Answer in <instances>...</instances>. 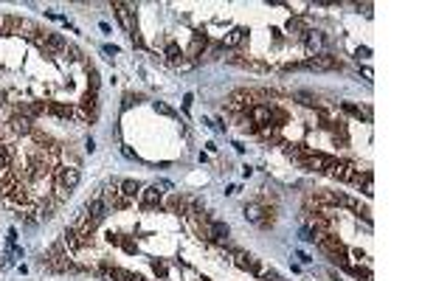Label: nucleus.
I'll list each match as a JSON object with an SVG mask.
<instances>
[{
  "instance_id": "1",
  "label": "nucleus",
  "mask_w": 422,
  "mask_h": 281,
  "mask_svg": "<svg viewBox=\"0 0 422 281\" xmlns=\"http://www.w3.org/2000/svg\"><path fill=\"white\" fill-rule=\"evenodd\" d=\"M43 267L51 270V273H70L73 261H70L68 253H65V245H62V239H59V242H54V245L45 250V256H43Z\"/></svg>"
},
{
  "instance_id": "2",
  "label": "nucleus",
  "mask_w": 422,
  "mask_h": 281,
  "mask_svg": "<svg viewBox=\"0 0 422 281\" xmlns=\"http://www.w3.org/2000/svg\"><path fill=\"white\" fill-rule=\"evenodd\" d=\"M37 48H40V51H43L45 56H62L65 51H68V40H65L62 34L43 31V37H40V43H37Z\"/></svg>"
},
{
  "instance_id": "3",
  "label": "nucleus",
  "mask_w": 422,
  "mask_h": 281,
  "mask_svg": "<svg viewBox=\"0 0 422 281\" xmlns=\"http://www.w3.org/2000/svg\"><path fill=\"white\" fill-rule=\"evenodd\" d=\"M242 216H245L248 222L259 225V228H270V225H273V211L265 208L262 202H248V205L242 208Z\"/></svg>"
},
{
  "instance_id": "4",
  "label": "nucleus",
  "mask_w": 422,
  "mask_h": 281,
  "mask_svg": "<svg viewBox=\"0 0 422 281\" xmlns=\"http://www.w3.org/2000/svg\"><path fill=\"white\" fill-rule=\"evenodd\" d=\"M341 59L332 54H315L304 62V70H341Z\"/></svg>"
},
{
  "instance_id": "5",
  "label": "nucleus",
  "mask_w": 422,
  "mask_h": 281,
  "mask_svg": "<svg viewBox=\"0 0 422 281\" xmlns=\"http://www.w3.org/2000/svg\"><path fill=\"white\" fill-rule=\"evenodd\" d=\"M54 177H57V186H62V189H68V191H73L76 186H79L82 172H79L76 166H62V163H59L57 172H54Z\"/></svg>"
},
{
  "instance_id": "6",
  "label": "nucleus",
  "mask_w": 422,
  "mask_h": 281,
  "mask_svg": "<svg viewBox=\"0 0 422 281\" xmlns=\"http://www.w3.org/2000/svg\"><path fill=\"white\" fill-rule=\"evenodd\" d=\"M6 130H9L14 138H20V135H31V132H34V124H31V118H28V115H23V112H14L12 118L6 121Z\"/></svg>"
},
{
  "instance_id": "7",
  "label": "nucleus",
  "mask_w": 422,
  "mask_h": 281,
  "mask_svg": "<svg viewBox=\"0 0 422 281\" xmlns=\"http://www.w3.org/2000/svg\"><path fill=\"white\" fill-rule=\"evenodd\" d=\"M141 208L144 211H152V208H160L163 205V191L158 189V186H147V189H141Z\"/></svg>"
},
{
  "instance_id": "8",
  "label": "nucleus",
  "mask_w": 422,
  "mask_h": 281,
  "mask_svg": "<svg viewBox=\"0 0 422 281\" xmlns=\"http://www.w3.org/2000/svg\"><path fill=\"white\" fill-rule=\"evenodd\" d=\"M225 62H231V65H237V67H245V70H253V73H267V65H265V62H259V59H248V56H242V54L225 56Z\"/></svg>"
},
{
  "instance_id": "9",
  "label": "nucleus",
  "mask_w": 422,
  "mask_h": 281,
  "mask_svg": "<svg viewBox=\"0 0 422 281\" xmlns=\"http://www.w3.org/2000/svg\"><path fill=\"white\" fill-rule=\"evenodd\" d=\"M245 112H248V118L256 124V130H262V127L270 124V104H251Z\"/></svg>"
},
{
  "instance_id": "10",
  "label": "nucleus",
  "mask_w": 422,
  "mask_h": 281,
  "mask_svg": "<svg viewBox=\"0 0 422 281\" xmlns=\"http://www.w3.org/2000/svg\"><path fill=\"white\" fill-rule=\"evenodd\" d=\"M332 160L335 157H330V155H321V152H310L301 163L310 169V172H330V166H332Z\"/></svg>"
},
{
  "instance_id": "11",
  "label": "nucleus",
  "mask_w": 422,
  "mask_h": 281,
  "mask_svg": "<svg viewBox=\"0 0 422 281\" xmlns=\"http://www.w3.org/2000/svg\"><path fill=\"white\" fill-rule=\"evenodd\" d=\"M189 202H192V197H186V194H169V200L163 202L160 208H166V211L178 214V216H186V211H189Z\"/></svg>"
},
{
  "instance_id": "12",
  "label": "nucleus",
  "mask_w": 422,
  "mask_h": 281,
  "mask_svg": "<svg viewBox=\"0 0 422 281\" xmlns=\"http://www.w3.org/2000/svg\"><path fill=\"white\" fill-rule=\"evenodd\" d=\"M330 174L338 183H352L355 177V166L352 163H346V160H332V166H330Z\"/></svg>"
},
{
  "instance_id": "13",
  "label": "nucleus",
  "mask_w": 422,
  "mask_h": 281,
  "mask_svg": "<svg viewBox=\"0 0 422 281\" xmlns=\"http://www.w3.org/2000/svg\"><path fill=\"white\" fill-rule=\"evenodd\" d=\"M85 211L90 214V216H96V219L102 222L104 216L110 214V205H107V200H104L102 194H96V197H90V200L85 202Z\"/></svg>"
},
{
  "instance_id": "14",
  "label": "nucleus",
  "mask_w": 422,
  "mask_h": 281,
  "mask_svg": "<svg viewBox=\"0 0 422 281\" xmlns=\"http://www.w3.org/2000/svg\"><path fill=\"white\" fill-rule=\"evenodd\" d=\"M17 34H20V37H25V40H28V43H40V37H43V28H40V25H37V22H31V20H23V17H20V25H17Z\"/></svg>"
},
{
  "instance_id": "15",
  "label": "nucleus",
  "mask_w": 422,
  "mask_h": 281,
  "mask_svg": "<svg viewBox=\"0 0 422 281\" xmlns=\"http://www.w3.org/2000/svg\"><path fill=\"white\" fill-rule=\"evenodd\" d=\"M205 45H208V37H205V31H200V28H197V31H194V37H192V45H189V51H186V56L197 62V59H200V54L205 51Z\"/></svg>"
},
{
  "instance_id": "16",
  "label": "nucleus",
  "mask_w": 422,
  "mask_h": 281,
  "mask_svg": "<svg viewBox=\"0 0 422 281\" xmlns=\"http://www.w3.org/2000/svg\"><path fill=\"white\" fill-rule=\"evenodd\" d=\"M304 43H307V48L312 51V54H324V48H327V37H324V31H304Z\"/></svg>"
},
{
  "instance_id": "17",
  "label": "nucleus",
  "mask_w": 422,
  "mask_h": 281,
  "mask_svg": "<svg viewBox=\"0 0 422 281\" xmlns=\"http://www.w3.org/2000/svg\"><path fill=\"white\" fill-rule=\"evenodd\" d=\"M62 245L68 247V250H82V247H88V245H85V239H82V236L70 228V225L62 231Z\"/></svg>"
},
{
  "instance_id": "18",
  "label": "nucleus",
  "mask_w": 422,
  "mask_h": 281,
  "mask_svg": "<svg viewBox=\"0 0 422 281\" xmlns=\"http://www.w3.org/2000/svg\"><path fill=\"white\" fill-rule=\"evenodd\" d=\"M141 189H144V186H141L138 180H121V183H118V191L124 194L127 200H135L138 194H141Z\"/></svg>"
},
{
  "instance_id": "19",
  "label": "nucleus",
  "mask_w": 422,
  "mask_h": 281,
  "mask_svg": "<svg viewBox=\"0 0 422 281\" xmlns=\"http://www.w3.org/2000/svg\"><path fill=\"white\" fill-rule=\"evenodd\" d=\"M341 110H343V112H349V115H355V118H366V121H372V110H369V107H357V104H349V101H343Z\"/></svg>"
},
{
  "instance_id": "20",
  "label": "nucleus",
  "mask_w": 422,
  "mask_h": 281,
  "mask_svg": "<svg viewBox=\"0 0 422 281\" xmlns=\"http://www.w3.org/2000/svg\"><path fill=\"white\" fill-rule=\"evenodd\" d=\"M242 37H245V31H242V28H231V31L222 37L220 48H234V45H240V43H242Z\"/></svg>"
},
{
  "instance_id": "21",
  "label": "nucleus",
  "mask_w": 422,
  "mask_h": 281,
  "mask_svg": "<svg viewBox=\"0 0 422 281\" xmlns=\"http://www.w3.org/2000/svg\"><path fill=\"white\" fill-rule=\"evenodd\" d=\"M48 112H51V115H59V118H73V107L59 104V101H48Z\"/></svg>"
},
{
  "instance_id": "22",
  "label": "nucleus",
  "mask_w": 422,
  "mask_h": 281,
  "mask_svg": "<svg viewBox=\"0 0 422 281\" xmlns=\"http://www.w3.org/2000/svg\"><path fill=\"white\" fill-rule=\"evenodd\" d=\"M296 99L301 101L304 107H318V99H315L312 93H304V90H298V93H296Z\"/></svg>"
},
{
  "instance_id": "23",
  "label": "nucleus",
  "mask_w": 422,
  "mask_h": 281,
  "mask_svg": "<svg viewBox=\"0 0 422 281\" xmlns=\"http://www.w3.org/2000/svg\"><path fill=\"white\" fill-rule=\"evenodd\" d=\"M248 259L251 256H248L245 250H237V247H234V264H237L240 270H248Z\"/></svg>"
},
{
  "instance_id": "24",
  "label": "nucleus",
  "mask_w": 422,
  "mask_h": 281,
  "mask_svg": "<svg viewBox=\"0 0 422 281\" xmlns=\"http://www.w3.org/2000/svg\"><path fill=\"white\" fill-rule=\"evenodd\" d=\"M163 51H166V56H169V59H172V62H178V59H180V45H178V43H166V48H163Z\"/></svg>"
},
{
  "instance_id": "25",
  "label": "nucleus",
  "mask_w": 422,
  "mask_h": 281,
  "mask_svg": "<svg viewBox=\"0 0 422 281\" xmlns=\"http://www.w3.org/2000/svg\"><path fill=\"white\" fill-rule=\"evenodd\" d=\"M152 107H155V112H160V115H169V118H178V112L172 110L169 104H163V101H155Z\"/></svg>"
},
{
  "instance_id": "26",
  "label": "nucleus",
  "mask_w": 422,
  "mask_h": 281,
  "mask_svg": "<svg viewBox=\"0 0 422 281\" xmlns=\"http://www.w3.org/2000/svg\"><path fill=\"white\" fill-rule=\"evenodd\" d=\"M175 67H178V70H192V67H197V62H194V59H183V56H180V59L175 62Z\"/></svg>"
},
{
  "instance_id": "27",
  "label": "nucleus",
  "mask_w": 422,
  "mask_h": 281,
  "mask_svg": "<svg viewBox=\"0 0 422 281\" xmlns=\"http://www.w3.org/2000/svg\"><path fill=\"white\" fill-rule=\"evenodd\" d=\"M248 270H251V273H253V276H262V273H265V270H262V264H259V259H248Z\"/></svg>"
},
{
  "instance_id": "28",
  "label": "nucleus",
  "mask_w": 422,
  "mask_h": 281,
  "mask_svg": "<svg viewBox=\"0 0 422 281\" xmlns=\"http://www.w3.org/2000/svg\"><path fill=\"white\" fill-rule=\"evenodd\" d=\"M121 247H124V253H135V250H138L135 242H133V239H127V236H121Z\"/></svg>"
},
{
  "instance_id": "29",
  "label": "nucleus",
  "mask_w": 422,
  "mask_h": 281,
  "mask_svg": "<svg viewBox=\"0 0 422 281\" xmlns=\"http://www.w3.org/2000/svg\"><path fill=\"white\" fill-rule=\"evenodd\" d=\"M138 99H141V96H133V93H124V101H121V107H124V110H130V107H133V104H135Z\"/></svg>"
},
{
  "instance_id": "30",
  "label": "nucleus",
  "mask_w": 422,
  "mask_h": 281,
  "mask_svg": "<svg viewBox=\"0 0 422 281\" xmlns=\"http://www.w3.org/2000/svg\"><path fill=\"white\" fill-rule=\"evenodd\" d=\"M287 28H290V31H301V28H304V22H301V20H293V17H290V20H287Z\"/></svg>"
},
{
  "instance_id": "31",
  "label": "nucleus",
  "mask_w": 422,
  "mask_h": 281,
  "mask_svg": "<svg viewBox=\"0 0 422 281\" xmlns=\"http://www.w3.org/2000/svg\"><path fill=\"white\" fill-rule=\"evenodd\" d=\"M152 270H155V273H158L160 279H166V267H163V264H160L158 259H155V261H152Z\"/></svg>"
},
{
  "instance_id": "32",
  "label": "nucleus",
  "mask_w": 422,
  "mask_h": 281,
  "mask_svg": "<svg viewBox=\"0 0 422 281\" xmlns=\"http://www.w3.org/2000/svg\"><path fill=\"white\" fill-rule=\"evenodd\" d=\"M121 155H124V157H130V160H138V155L133 152V149H130V146H121Z\"/></svg>"
},
{
  "instance_id": "33",
  "label": "nucleus",
  "mask_w": 422,
  "mask_h": 281,
  "mask_svg": "<svg viewBox=\"0 0 422 281\" xmlns=\"http://www.w3.org/2000/svg\"><path fill=\"white\" fill-rule=\"evenodd\" d=\"M107 242H110V245H121V236L110 231V234H107Z\"/></svg>"
},
{
  "instance_id": "34",
  "label": "nucleus",
  "mask_w": 422,
  "mask_h": 281,
  "mask_svg": "<svg viewBox=\"0 0 422 281\" xmlns=\"http://www.w3.org/2000/svg\"><path fill=\"white\" fill-rule=\"evenodd\" d=\"M6 239H9V245H17V231H14V228H9V234H6Z\"/></svg>"
},
{
  "instance_id": "35",
  "label": "nucleus",
  "mask_w": 422,
  "mask_h": 281,
  "mask_svg": "<svg viewBox=\"0 0 422 281\" xmlns=\"http://www.w3.org/2000/svg\"><path fill=\"white\" fill-rule=\"evenodd\" d=\"M192 101H194V96H192V93H186V96H183V110H189V107H192Z\"/></svg>"
},
{
  "instance_id": "36",
  "label": "nucleus",
  "mask_w": 422,
  "mask_h": 281,
  "mask_svg": "<svg viewBox=\"0 0 422 281\" xmlns=\"http://www.w3.org/2000/svg\"><path fill=\"white\" fill-rule=\"evenodd\" d=\"M9 166H12V163H9V160H6V155L0 152V172H6V169H9Z\"/></svg>"
},
{
  "instance_id": "37",
  "label": "nucleus",
  "mask_w": 422,
  "mask_h": 281,
  "mask_svg": "<svg viewBox=\"0 0 422 281\" xmlns=\"http://www.w3.org/2000/svg\"><path fill=\"white\" fill-rule=\"evenodd\" d=\"M355 56H357V59H366V56H369V48H357V51H355Z\"/></svg>"
},
{
  "instance_id": "38",
  "label": "nucleus",
  "mask_w": 422,
  "mask_h": 281,
  "mask_svg": "<svg viewBox=\"0 0 422 281\" xmlns=\"http://www.w3.org/2000/svg\"><path fill=\"white\" fill-rule=\"evenodd\" d=\"M85 149H88V152H93V149H96V141H93V138H88V141H85Z\"/></svg>"
},
{
  "instance_id": "39",
  "label": "nucleus",
  "mask_w": 422,
  "mask_h": 281,
  "mask_svg": "<svg viewBox=\"0 0 422 281\" xmlns=\"http://www.w3.org/2000/svg\"><path fill=\"white\" fill-rule=\"evenodd\" d=\"M360 9H363V14H366V17H372V3H363Z\"/></svg>"
},
{
  "instance_id": "40",
  "label": "nucleus",
  "mask_w": 422,
  "mask_h": 281,
  "mask_svg": "<svg viewBox=\"0 0 422 281\" xmlns=\"http://www.w3.org/2000/svg\"><path fill=\"white\" fill-rule=\"evenodd\" d=\"M133 281H147V279H141V276H133Z\"/></svg>"
},
{
  "instance_id": "41",
  "label": "nucleus",
  "mask_w": 422,
  "mask_h": 281,
  "mask_svg": "<svg viewBox=\"0 0 422 281\" xmlns=\"http://www.w3.org/2000/svg\"><path fill=\"white\" fill-rule=\"evenodd\" d=\"M335 281H341V279H335Z\"/></svg>"
}]
</instances>
